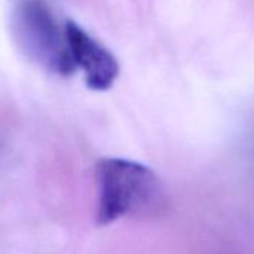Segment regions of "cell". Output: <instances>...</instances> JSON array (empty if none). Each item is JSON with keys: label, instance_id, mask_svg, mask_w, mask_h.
<instances>
[{"label": "cell", "instance_id": "obj_1", "mask_svg": "<svg viewBox=\"0 0 254 254\" xmlns=\"http://www.w3.org/2000/svg\"><path fill=\"white\" fill-rule=\"evenodd\" d=\"M97 223L109 224L127 215L157 211L163 186L147 166L126 159H102L96 166Z\"/></svg>", "mask_w": 254, "mask_h": 254}, {"label": "cell", "instance_id": "obj_3", "mask_svg": "<svg viewBox=\"0 0 254 254\" xmlns=\"http://www.w3.org/2000/svg\"><path fill=\"white\" fill-rule=\"evenodd\" d=\"M64 32L75 67L84 72L87 85L96 91L111 88L120 73L117 59L76 23L67 21Z\"/></svg>", "mask_w": 254, "mask_h": 254}, {"label": "cell", "instance_id": "obj_2", "mask_svg": "<svg viewBox=\"0 0 254 254\" xmlns=\"http://www.w3.org/2000/svg\"><path fill=\"white\" fill-rule=\"evenodd\" d=\"M12 33L21 51L51 73L66 76L75 72L66 32L60 30L45 0H17Z\"/></svg>", "mask_w": 254, "mask_h": 254}]
</instances>
